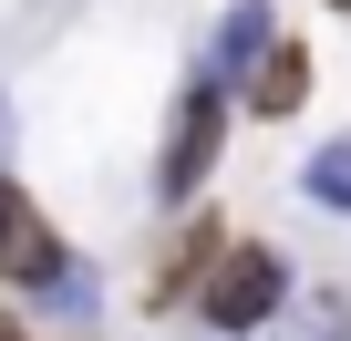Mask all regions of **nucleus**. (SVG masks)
Instances as JSON below:
<instances>
[{
    "mask_svg": "<svg viewBox=\"0 0 351 341\" xmlns=\"http://www.w3.org/2000/svg\"><path fill=\"white\" fill-rule=\"evenodd\" d=\"M207 320L217 331H258V320H279L289 310V259L269 248V238H228V259L207 269Z\"/></svg>",
    "mask_w": 351,
    "mask_h": 341,
    "instance_id": "1",
    "label": "nucleus"
},
{
    "mask_svg": "<svg viewBox=\"0 0 351 341\" xmlns=\"http://www.w3.org/2000/svg\"><path fill=\"white\" fill-rule=\"evenodd\" d=\"M217 134H228V93L217 83H197L186 104H176V134H165V207H186L197 187H207V165H217Z\"/></svg>",
    "mask_w": 351,
    "mask_h": 341,
    "instance_id": "2",
    "label": "nucleus"
},
{
    "mask_svg": "<svg viewBox=\"0 0 351 341\" xmlns=\"http://www.w3.org/2000/svg\"><path fill=\"white\" fill-rule=\"evenodd\" d=\"M73 259H62V238L42 228V207L11 187V176H0V279H21V290H52Z\"/></svg>",
    "mask_w": 351,
    "mask_h": 341,
    "instance_id": "3",
    "label": "nucleus"
},
{
    "mask_svg": "<svg viewBox=\"0 0 351 341\" xmlns=\"http://www.w3.org/2000/svg\"><path fill=\"white\" fill-rule=\"evenodd\" d=\"M300 93H310V52H300V42H279V52L248 73V104L279 124V114H300Z\"/></svg>",
    "mask_w": 351,
    "mask_h": 341,
    "instance_id": "4",
    "label": "nucleus"
},
{
    "mask_svg": "<svg viewBox=\"0 0 351 341\" xmlns=\"http://www.w3.org/2000/svg\"><path fill=\"white\" fill-rule=\"evenodd\" d=\"M300 187H310V207H330V217H351V134H330L310 165H300Z\"/></svg>",
    "mask_w": 351,
    "mask_h": 341,
    "instance_id": "5",
    "label": "nucleus"
},
{
    "mask_svg": "<svg viewBox=\"0 0 351 341\" xmlns=\"http://www.w3.org/2000/svg\"><path fill=\"white\" fill-rule=\"evenodd\" d=\"M279 42H269V11L248 0V11H228V32H217V73H258Z\"/></svg>",
    "mask_w": 351,
    "mask_h": 341,
    "instance_id": "6",
    "label": "nucleus"
},
{
    "mask_svg": "<svg viewBox=\"0 0 351 341\" xmlns=\"http://www.w3.org/2000/svg\"><path fill=\"white\" fill-rule=\"evenodd\" d=\"M279 341H351V300H300Z\"/></svg>",
    "mask_w": 351,
    "mask_h": 341,
    "instance_id": "7",
    "label": "nucleus"
},
{
    "mask_svg": "<svg viewBox=\"0 0 351 341\" xmlns=\"http://www.w3.org/2000/svg\"><path fill=\"white\" fill-rule=\"evenodd\" d=\"M0 341H21V331H11V320H0Z\"/></svg>",
    "mask_w": 351,
    "mask_h": 341,
    "instance_id": "8",
    "label": "nucleus"
},
{
    "mask_svg": "<svg viewBox=\"0 0 351 341\" xmlns=\"http://www.w3.org/2000/svg\"><path fill=\"white\" fill-rule=\"evenodd\" d=\"M330 11H351V0H330Z\"/></svg>",
    "mask_w": 351,
    "mask_h": 341,
    "instance_id": "9",
    "label": "nucleus"
}]
</instances>
